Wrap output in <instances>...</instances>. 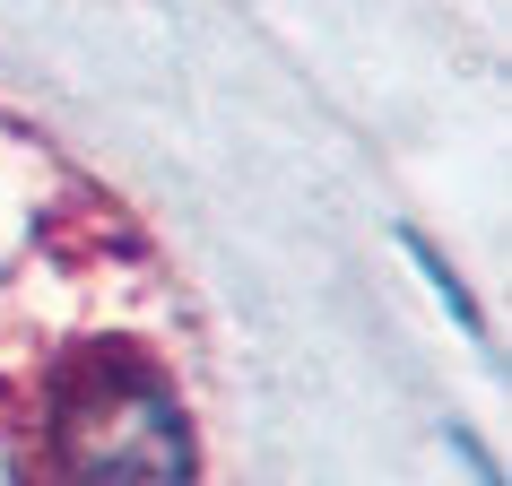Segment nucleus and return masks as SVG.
Listing matches in <instances>:
<instances>
[{
    "label": "nucleus",
    "mask_w": 512,
    "mask_h": 486,
    "mask_svg": "<svg viewBox=\"0 0 512 486\" xmlns=\"http://www.w3.org/2000/svg\"><path fill=\"white\" fill-rule=\"evenodd\" d=\"M44 469L53 486H191L183 408L139 356H79L44 408Z\"/></svg>",
    "instance_id": "f257e3e1"
}]
</instances>
